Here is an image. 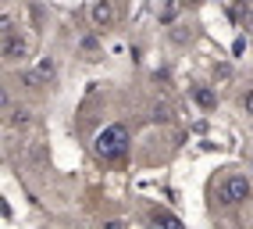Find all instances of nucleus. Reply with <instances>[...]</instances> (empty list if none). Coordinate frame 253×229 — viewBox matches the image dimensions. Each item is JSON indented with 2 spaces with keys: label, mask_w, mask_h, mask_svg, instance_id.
I'll use <instances>...</instances> for the list:
<instances>
[{
  "label": "nucleus",
  "mask_w": 253,
  "mask_h": 229,
  "mask_svg": "<svg viewBox=\"0 0 253 229\" xmlns=\"http://www.w3.org/2000/svg\"><path fill=\"white\" fill-rule=\"evenodd\" d=\"M93 151L96 158H104V161H118L125 151H128V129L125 125H107V129H100L96 140H93Z\"/></svg>",
  "instance_id": "1"
},
{
  "label": "nucleus",
  "mask_w": 253,
  "mask_h": 229,
  "mask_svg": "<svg viewBox=\"0 0 253 229\" xmlns=\"http://www.w3.org/2000/svg\"><path fill=\"white\" fill-rule=\"evenodd\" d=\"M250 193H253V186H250V179L246 175H228L225 183H221V204H228V208H235V204H243V201H250Z\"/></svg>",
  "instance_id": "2"
},
{
  "label": "nucleus",
  "mask_w": 253,
  "mask_h": 229,
  "mask_svg": "<svg viewBox=\"0 0 253 229\" xmlns=\"http://www.w3.org/2000/svg\"><path fill=\"white\" fill-rule=\"evenodd\" d=\"M25 54H29L25 36H14V22H11V18H4V61H7V64L25 61Z\"/></svg>",
  "instance_id": "3"
},
{
  "label": "nucleus",
  "mask_w": 253,
  "mask_h": 229,
  "mask_svg": "<svg viewBox=\"0 0 253 229\" xmlns=\"http://www.w3.org/2000/svg\"><path fill=\"white\" fill-rule=\"evenodd\" d=\"M54 75H57V61H54V57H43L32 72H25V83H29L32 90H40V86H46V83H54Z\"/></svg>",
  "instance_id": "4"
},
{
  "label": "nucleus",
  "mask_w": 253,
  "mask_h": 229,
  "mask_svg": "<svg viewBox=\"0 0 253 229\" xmlns=\"http://www.w3.org/2000/svg\"><path fill=\"white\" fill-rule=\"evenodd\" d=\"M150 226H154V229H185V222L175 215V211H168V208H154V211H150Z\"/></svg>",
  "instance_id": "5"
},
{
  "label": "nucleus",
  "mask_w": 253,
  "mask_h": 229,
  "mask_svg": "<svg viewBox=\"0 0 253 229\" xmlns=\"http://www.w3.org/2000/svg\"><path fill=\"white\" fill-rule=\"evenodd\" d=\"M114 22V7L107 4V0H96V4H93V25L96 29H107Z\"/></svg>",
  "instance_id": "6"
},
{
  "label": "nucleus",
  "mask_w": 253,
  "mask_h": 229,
  "mask_svg": "<svg viewBox=\"0 0 253 229\" xmlns=\"http://www.w3.org/2000/svg\"><path fill=\"white\" fill-rule=\"evenodd\" d=\"M193 101L204 108V111H211V108L217 104V93H214L211 86H193Z\"/></svg>",
  "instance_id": "7"
},
{
  "label": "nucleus",
  "mask_w": 253,
  "mask_h": 229,
  "mask_svg": "<svg viewBox=\"0 0 253 229\" xmlns=\"http://www.w3.org/2000/svg\"><path fill=\"white\" fill-rule=\"evenodd\" d=\"M25 122H29V111L25 108H14L7 101V125H25Z\"/></svg>",
  "instance_id": "8"
},
{
  "label": "nucleus",
  "mask_w": 253,
  "mask_h": 229,
  "mask_svg": "<svg viewBox=\"0 0 253 229\" xmlns=\"http://www.w3.org/2000/svg\"><path fill=\"white\" fill-rule=\"evenodd\" d=\"M243 111H246L250 118H253V86H250V90L243 93Z\"/></svg>",
  "instance_id": "9"
},
{
  "label": "nucleus",
  "mask_w": 253,
  "mask_h": 229,
  "mask_svg": "<svg viewBox=\"0 0 253 229\" xmlns=\"http://www.w3.org/2000/svg\"><path fill=\"white\" fill-rule=\"evenodd\" d=\"M100 229H125V222H122V219H107V222L100 226Z\"/></svg>",
  "instance_id": "10"
},
{
  "label": "nucleus",
  "mask_w": 253,
  "mask_h": 229,
  "mask_svg": "<svg viewBox=\"0 0 253 229\" xmlns=\"http://www.w3.org/2000/svg\"><path fill=\"white\" fill-rule=\"evenodd\" d=\"M189 4H200V0H189Z\"/></svg>",
  "instance_id": "11"
},
{
  "label": "nucleus",
  "mask_w": 253,
  "mask_h": 229,
  "mask_svg": "<svg viewBox=\"0 0 253 229\" xmlns=\"http://www.w3.org/2000/svg\"><path fill=\"white\" fill-rule=\"evenodd\" d=\"M250 169H253V165H250Z\"/></svg>",
  "instance_id": "12"
}]
</instances>
